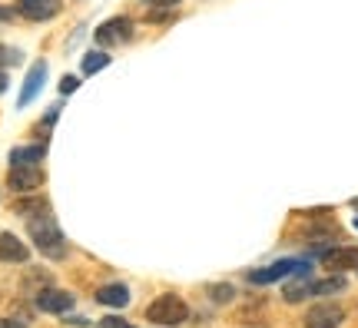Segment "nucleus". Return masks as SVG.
<instances>
[{
	"label": "nucleus",
	"instance_id": "obj_1",
	"mask_svg": "<svg viewBox=\"0 0 358 328\" xmlns=\"http://www.w3.org/2000/svg\"><path fill=\"white\" fill-rule=\"evenodd\" d=\"M30 236H34V245H37L47 259H64V252H66L64 232L57 229V222H53L47 213L30 215Z\"/></svg>",
	"mask_w": 358,
	"mask_h": 328
},
{
	"label": "nucleus",
	"instance_id": "obj_2",
	"mask_svg": "<svg viewBox=\"0 0 358 328\" xmlns=\"http://www.w3.org/2000/svg\"><path fill=\"white\" fill-rule=\"evenodd\" d=\"M146 318H150L153 325H163V328L182 325V322L189 318V305L182 302L179 295L166 292V295H159V299H153V302L146 305Z\"/></svg>",
	"mask_w": 358,
	"mask_h": 328
},
{
	"label": "nucleus",
	"instance_id": "obj_3",
	"mask_svg": "<svg viewBox=\"0 0 358 328\" xmlns=\"http://www.w3.org/2000/svg\"><path fill=\"white\" fill-rule=\"evenodd\" d=\"M292 272H308V262L279 259V262L266 265V269H256V272H249V282H252V285H272V282H279V278H285V276H292Z\"/></svg>",
	"mask_w": 358,
	"mask_h": 328
},
{
	"label": "nucleus",
	"instance_id": "obj_4",
	"mask_svg": "<svg viewBox=\"0 0 358 328\" xmlns=\"http://www.w3.org/2000/svg\"><path fill=\"white\" fill-rule=\"evenodd\" d=\"M133 37V20L129 17H110L106 24L96 27V43L100 47H116V43H127Z\"/></svg>",
	"mask_w": 358,
	"mask_h": 328
},
{
	"label": "nucleus",
	"instance_id": "obj_5",
	"mask_svg": "<svg viewBox=\"0 0 358 328\" xmlns=\"http://www.w3.org/2000/svg\"><path fill=\"white\" fill-rule=\"evenodd\" d=\"M342 318H345L342 305L322 302V305H312V308H308L306 325L308 328H338V325H342Z\"/></svg>",
	"mask_w": 358,
	"mask_h": 328
},
{
	"label": "nucleus",
	"instance_id": "obj_6",
	"mask_svg": "<svg viewBox=\"0 0 358 328\" xmlns=\"http://www.w3.org/2000/svg\"><path fill=\"white\" fill-rule=\"evenodd\" d=\"M37 308L47 312V315H64V312L73 308V295L64 289H43L37 295Z\"/></svg>",
	"mask_w": 358,
	"mask_h": 328
},
{
	"label": "nucleus",
	"instance_id": "obj_7",
	"mask_svg": "<svg viewBox=\"0 0 358 328\" xmlns=\"http://www.w3.org/2000/svg\"><path fill=\"white\" fill-rule=\"evenodd\" d=\"M7 183H10L13 192H34V190H40L43 173H40V166H13Z\"/></svg>",
	"mask_w": 358,
	"mask_h": 328
},
{
	"label": "nucleus",
	"instance_id": "obj_8",
	"mask_svg": "<svg viewBox=\"0 0 358 328\" xmlns=\"http://www.w3.org/2000/svg\"><path fill=\"white\" fill-rule=\"evenodd\" d=\"M27 259H30V249L20 242V236H13V232H0V262L24 265Z\"/></svg>",
	"mask_w": 358,
	"mask_h": 328
},
{
	"label": "nucleus",
	"instance_id": "obj_9",
	"mask_svg": "<svg viewBox=\"0 0 358 328\" xmlns=\"http://www.w3.org/2000/svg\"><path fill=\"white\" fill-rule=\"evenodd\" d=\"M322 262L329 265L332 272H352L358 269V249L355 245H342V249H325Z\"/></svg>",
	"mask_w": 358,
	"mask_h": 328
},
{
	"label": "nucleus",
	"instance_id": "obj_10",
	"mask_svg": "<svg viewBox=\"0 0 358 328\" xmlns=\"http://www.w3.org/2000/svg\"><path fill=\"white\" fill-rule=\"evenodd\" d=\"M43 80H47V60H37V64L27 70V80H24V90H20V100H17V106L34 103V97H37L40 87H43Z\"/></svg>",
	"mask_w": 358,
	"mask_h": 328
},
{
	"label": "nucleus",
	"instance_id": "obj_11",
	"mask_svg": "<svg viewBox=\"0 0 358 328\" xmlns=\"http://www.w3.org/2000/svg\"><path fill=\"white\" fill-rule=\"evenodd\" d=\"M17 10L24 13L27 20H50L60 13V0H20Z\"/></svg>",
	"mask_w": 358,
	"mask_h": 328
},
{
	"label": "nucleus",
	"instance_id": "obj_12",
	"mask_svg": "<svg viewBox=\"0 0 358 328\" xmlns=\"http://www.w3.org/2000/svg\"><path fill=\"white\" fill-rule=\"evenodd\" d=\"M96 302H100V305H110V308H123V305L129 302V289L123 285V282L103 285V289L96 292Z\"/></svg>",
	"mask_w": 358,
	"mask_h": 328
},
{
	"label": "nucleus",
	"instance_id": "obj_13",
	"mask_svg": "<svg viewBox=\"0 0 358 328\" xmlns=\"http://www.w3.org/2000/svg\"><path fill=\"white\" fill-rule=\"evenodd\" d=\"M43 146H20V150L10 152V163L13 166H37L40 159H43Z\"/></svg>",
	"mask_w": 358,
	"mask_h": 328
},
{
	"label": "nucleus",
	"instance_id": "obj_14",
	"mask_svg": "<svg viewBox=\"0 0 358 328\" xmlns=\"http://www.w3.org/2000/svg\"><path fill=\"white\" fill-rule=\"evenodd\" d=\"M345 289V278L342 276H332V278H319L308 285V295H335V292Z\"/></svg>",
	"mask_w": 358,
	"mask_h": 328
},
{
	"label": "nucleus",
	"instance_id": "obj_15",
	"mask_svg": "<svg viewBox=\"0 0 358 328\" xmlns=\"http://www.w3.org/2000/svg\"><path fill=\"white\" fill-rule=\"evenodd\" d=\"M110 64V53H100V50H93L83 57V64H80V70L83 73H96V70H103V66Z\"/></svg>",
	"mask_w": 358,
	"mask_h": 328
},
{
	"label": "nucleus",
	"instance_id": "obj_16",
	"mask_svg": "<svg viewBox=\"0 0 358 328\" xmlns=\"http://www.w3.org/2000/svg\"><path fill=\"white\" fill-rule=\"evenodd\" d=\"M308 285H312V282H289V285L282 289V299H285V302H302L308 295Z\"/></svg>",
	"mask_w": 358,
	"mask_h": 328
},
{
	"label": "nucleus",
	"instance_id": "obj_17",
	"mask_svg": "<svg viewBox=\"0 0 358 328\" xmlns=\"http://www.w3.org/2000/svg\"><path fill=\"white\" fill-rule=\"evenodd\" d=\"M37 209H47V202H43V199H20V202H17V213L27 215V219L37 213Z\"/></svg>",
	"mask_w": 358,
	"mask_h": 328
},
{
	"label": "nucleus",
	"instance_id": "obj_18",
	"mask_svg": "<svg viewBox=\"0 0 358 328\" xmlns=\"http://www.w3.org/2000/svg\"><path fill=\"white\" fill-rule=\"evenodd\" d=\"M10 64H20V53L10 50V47H0V66H10Z\"/></svg>",
	"mask_w": 358,
	"mask_h": 328
},
{
	"label": "nucleus",
	"instance_id": "obj_19",
	"mask_svg": "<svg viewBox=\"0 0 358 328\" xmlns=\"http://www.w3.org/2000/svg\"><path fill=\"white\" fill-rule=\"evenodd\" d=\"M232 295H236L232 285H213V299H216V302H229Z\"/></svg>",
	"mask_w": 358,
	"mask_h": 328
},
{
	"label": "nucleus",
	"instance_id": "obj_20",
	"mask_svg": "<svg viewBox=\"0 0 358 328\" xmlns=\"http://www.w3.org/2000/svg\"><path fill=\"white\" fill-rule=\"evenodd\" d=\"M100 328H133V325H129V322H123V318L110 315V318H103V322H100Z\"/></svg>",
	"mask_w": 358,
	"mask_h": 328
},
{
	"label": "nucleus",
	"instance_id": "obj_21",
	"mask_svg": "<svg viewBox=\"0 0 358 328\" xmlns=\"http://www.w3.org/2000/svg\"><path fill=\"white\" fill-rule=\"evenodd\" d=\"M77 87H80L77 76H66V80H60V93H73Z\"/></svg>",
	"mask_w": 358,
	"mask_h": 328
},
{
	"label": "nucleus",
	"instance_id": "obj_22",
	"mask_svg": "<svg viewBox=\"0 0 358 328\" xmlns=\"http://www.w3.org/2000/svg\"><path fill=\"white\" fill-rule=\"evenodd\" d=\"M0 328H27V318H0Z\"/></svg>",
	"mask_w": 358,
	"mask_h": 328
},
{
	"label": "nucleus",
	"instance_id": "obj_23",
	"mask_svg": "<svg viewBox=\"0 0 358 328\" xmlns=\"http://www.w3.org/2000/svg\"><path fill=\"white\" fill-rule=\"evenodd\" d=\"M146 3H153V7H176L182 0H146Z\"/></svg>",
	"mask_w": 358,
	"mask_h": 328
},
{
	"label": "nucleus",
	"instance_id": "obj_24",
	"mask_svg": "<svg viewBox=\"0 0 358 328\" xmlns=\"http://www.w3.org/2000/svg\"><path fill=\"white\" fill-rule=\"evenodd\" d=\"M3 90H7V73L0 70V93H3Z\"/></svg>",
	"mask_w": 358,
	"mask_h": 328
},
{
	"label": "nucleus",
	"instance_id": "obj_25",
	"mask_svg": "<svg viewBox=\"0 0 358 328\" xmlns=\"http://www.w3.org/2000/svg\"><path fill=\"white\" fill-rule=\"evenodd\" d=\"M7 17H13V10H7V7H0V20H7Z\"/></svg>",
	"mask_w": 358,
	"mask_h": 328
},
{
	"label": "nucleus",
	"instance_id": "obj_26",
	"mask_svg": "<svg viewBox=\"0 0 358 328\" xmlns=\"http://www.w3.org/2000/svg\"><path fill=\"white\" fill-rule=\"evenodd\" d=\"M352 206H355V209H358V199H352Z\"/></svg>",
	"mask_w": 358,
	"mask_h": 328
},
{
	"label": "nucleus",
	"instance_id": "obj_27",
	"mask_svg": "<svg viewBox=\"0 0 358 328\" xmlns=\"http://www.w3.org/2000/svg\"><path fill=\"white\" fill-rule=\"evenodd\" d=\"M355 229H358V219H355Z\"/></svg>",
	"mask_w": 358,
	"mask_h": 328
}]
</instances>
